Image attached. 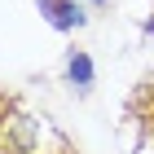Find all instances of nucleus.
<instances>
[{
	"instance_id": "obj_1",
	"label": "nucleus",
	"mask_w": 154,
	"mask_h": 154,
	"mask_svg": "<svg viewBox=\"0 0 154 154\" xmlns=\"http://www.w3.org/2000/svg\"><path fill=\"white\" fill-rule=\"evenodd\" d=\"M40 9L48 13V22L57 26V31H71V26H79V22H84V13L75 9L71 0H40Z\"/></svg>"
},
{
	"instance_id": "obj_2",
	"label": "nucleus",
	"mask_w": 154,
	"mask_h": 154,
	"mask_svg": "<svg viewBox=\"0 0 154 154\" xmlns=\"http://www.w3.org/2000/svg\"><path fill=\"white\" fill-rule=\"evenodd\" d=\"M66 75H71L75 88H88L93 84V62L84 57V53H71V66H66Z\"/></svg>"
},
{
	"instance_id": "obj_3",
	"label": "nucleus",
	"mask_w": 154,
	"mask_h": 154,
	"mask_svg": "<svg viewBox=\"0 0 154 154\" xmlns=\"http://www.w3.org/2000/svg\"><path fill=\"white\" fill-rule=\"evenodd\" d=\"M93 5H106V0H93Z\"/></svg>"
}]
</instances>
